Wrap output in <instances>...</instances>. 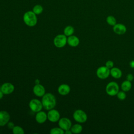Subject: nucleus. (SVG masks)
<instances>
[{
  "label": "nucleus",
  "instance_id": "nucleus-1",
  "mask_svg": "<svg viewBox=\"0 0 134 134\" xmlns=\"http://www.w3.org/2000/svg\"><path fill=\"white\" fill-rule=\"evenodd\" d=\"M43 107L46 110L54 108L56 105V98L51 93H46L42 97L41 100Z\"/></svg>",
  "mask_w": 134,
  "mask_h": 134
},
{
  "label": "nucleus",
  "instance_id": "nucleus-2",
  "mask_svg": "<svg viewBox=\"0 0 134 134\" xmlns=\"http://www.w3.org/2000/svg\"><path fill=\"white\" fill-rule=\"evenodd\" d=\"M37 15L32 11L26 12L23 16V20L25 24L29 27H34L37 23Z\"/></svg>",
  "mask_w": 134,
  "mask_h": 134
},
{
  "label": "nucleus",
  "instance_id": "nucleus-3",
  "mask_svg": "<svg viewBox=\"0 0 134 134\" xmlns=\"http://www.w3.org/2000/svg\"><path fill=\"white\" fill-rule=\"evenodd\" d=\"M119 87L118 84L116 82L114 81L109 82L107 84L105 88L106 93L110 96L116 95L119 92Z\"/></svg>",
  "mask_w": 134,
  "mask_h": 134
},
{
  "label": "nucleus",
  "instance_id": "nucleus-4",
  "mask_svg": "<svg viewBox=\"0 0 134 134\" xmlns=\"http://www.w3.org/2000/svg\"><path fill=\"white\" fill-rule=\"evenodd\" d=\"M74 119L79 123H84L87 119V114L81 109L76 110L73 115Z\"/></svg>",
  "mask_w": 134,
  "mask_h": 134
},
{
  "label": "nucleus",
  "instance_id": "nucleus-5",
  "mask_svg": "<svg viewBox=\"0 0 134 134\" xmlns=\"http://www.w3.org/2000/svg\"><path fill=\"white\" fill-rule=\"evenodd\" d=\"M96 73L99 79L104 80L107 79L110 75V69L106 66H101L97 68Z\"/></svg>",
  "mask_w": 134,
  "mask_h": 134
},
{
  "label": "nucleus",
  "instance_id": "nucleus-6",
  "mask_svg": "<svg viewBox=\"0 0 134 134\" xmlns=\"http://www.w3.org/2000/svg\"><path fill=\"white\" fill-rule=\"evenodd\" d=\"M53 43L56 47L62 48L67 43V38L65 35H58L54 38Z\"/></svg>",
  "mask_w": 134,
  "mask_h": 134
},
{
  "label": "nucleus",
  "instance_id": "nucleus-7",
  "mask_svg": "<svg viewBox=\"0 0 134 134\" xmlns=\"http://www.w3.org/2000/svg\"><path fill=\"white\" fill-rule=\"evenodd\" d=\"M29 106L30 109L35 113H37L40 111L43 107L42 102L37 99H31L29 102Z\"/></svg>",
  "mask_w": 134,
  "mask_h": 134
},
{
  "label": "nucleus",
  "instance_id": "nucleus-8",
  "mask_svg": "<svg viewBox=\"0 0 134 134\" xmlns=\"http://www.w3.org/2000/svg\"><path fill=\"white\" fill-rule=\"evenodd\" d=\"M60 117V115L59 112L53 108L49 110L47 114V118L50 121L52 122H55L59 121Z\"/></svg>",
  "mask_w": 134,
  "mask_h": 134
},
{
  "label": "nucleus",
  "instance_id": "nucleus-9",
  "mask_svg": "<svg viewBox=\"0 0 134 134\" xmlns=\"http://www.w3.org/2000/svg\"><path fill=\"white\" fill-rule=\"evenodd\" d=\"M58 125L59 127L65 131L70 129L72 126V122L71 120L66 117H63L59 120Z\"/></svg>",
  "mask_w": 134,
  "mask_h": 134
},
{
  "label": "nucleus",
  "instance_id": "nucleus-10",
  "mask_svg": "<svg viewBox=\"0 0 134 134\" xmlns=\"http://www.w3.org/2000/svg\"><path fill=\"white\" fill-rule=\"evenodd\" d=\"M15 90L14 85L10 83L6 82L2 84L1 87V90L4 94L8 95L12 93Z\"/></svg>",
  "mask_w": 134,
  "mask_h": 134
},
{
  "label": "nucleus",
  "instance_id": "nucleus-11",
  "mask_svg": "<svg viewBox=\"0 0 134 134\" xmlns=\"http://www.w3.org/2000/svg\"><path fill=\"white\" fill-rule=\"evenodd\" d=\"M113 29L114 32L116 34L119 35H124L127 31V28L125 26V25L120 23L116 24V25H115L113 26Z\"/></svg>",
  "mask_w": 134,
  "mask_h": 134
},
{
  "label": "nucleus",
  "instance_id": "nucleus-12",
  "mask_svg": "<svg viewBox=\"0 0 134 134\" xmlns=\"http://www.w3.org/2000/svg\"><path fill=\"white\" fill-rule=\"evenodd\" d=\"M10 120V115L5 110L0 111V126H4L6 125Z\"/></svg>",
  "mask_w": 134,
  "mask_h": 134
},
{
  "label": "nucleus",
  "instance_id": "nucleus-13",
  "mask_svg": "<svg viewBox=\"0 0 134 134\" xmlns=\"http://www.w3.org/2000/svg\"><path fill=\"white\" fill-rule=\"evenodd\" d=\"M33 92L38 97H42L45 94V88L40 84H36L33 87Z\"/></svg>",
  "mask_w": 134,
  "mask_h": 134
},
{
  "label": "nucleus",
  "instance_id": "nucleus-14",
  "mask_svg": "<svg viewBox=\"0 0 134 134\" xmlns=\"http://www.w3.org/2000/svg\"><path fill=\"white\" fill-rule=\"evenodd\" d=\"M67 43L71 47H75L79 44L80 40L77 37L74 35H71L69 36V37L67 38Z\"/></svg>",
  "mask_w": 134,
  "mask_h": 134
},
{
  "label": "nucleus",
  "instance_id": "nucleus-15",
  "mask_svg": "<svg viewBox=\"0 0 134 134\" xmlns=\"http://www.w3.org/2000/svg\"><path fill=\"white\" fill-rule=\"evenodd\" d=\"M36 120L39 124L44 123L47 119V114L42 111H39L37 112L36 115Z\"/></svg>",
  "mask_w": 134,
  "mask_h": 134
},
{
  "label": "nucleus",
  "instance_id": "nucleus-16",
  "mask_svg": "<svg viewBox=\"0 0 134 134\" xmlns=\"http://www.w3.org/2000/svg\"><path fill=\"white\" fill-rule=\"evenodd\" d=\"M58 93L61 95H66L70 92V87L66 84L60 85L58 88Z\"/></svg>",
  "mask_w": 134,
  "mask_h": 134
},
{
  "label": "nucleus",
  "instance_id": "nucleus-17",
  "mask_svg": "<svg viewBox=\"0 0 134 134\" xmlns=\"http://www.w3.org/2000/svg\"><path fill=\"white\" fill-rule=\"evenodd\" d=\"M110 75L114 79H119L122 76V72L120 69L113 67L110 69Z\"/></svg>",
  "mask_w": 134,
  "mask_h": 134
},
{
  "label": "nucleus",
  "instance_id": "nucleus-18",
  "mask_svg": "<svg viewBox=\"0 0 134 134\" xmlns=\"http://www.w3.org/2000/svg\"><path fill=\"white\" fill-rule=\"evenodd\" d=\"M132 85L130 81L128 80H125L122 82V83L121 84V88L122 91L124 92H128L130 90L131 88Z\"/></svg>",
  "mask_w": 134,
  "mask_h": 134
},
{
  "label": "nucleus",
  "instance_id": "nucleus-19",
  "mask_svg": "<svg viewBox=\"0 0 134 134\" xmlns=\"http://www.w3.org/2000/svg\"><path fill=\"white\" fill-rule=\"evenodd\" d=\"M70 130L73 133H80L82 132L83 130V127L80 124H76L71 126Z\"/></svg>",
  "mask_w": 134,
  "mask_h": 134
},
{
  "label": "nucleus",
  "instance_id": "nucleus-20",
  "mask_svg": "<svg viewBox=\"0 0 134 134\" xmlns=\"http://www.w3.org/2000/svg\"><path fill=\"white\" fill-rule=\"evenodd\" d=\"M64 35L66 36H70L73 35L74 32V29L72 26H68L64 29Z\"/></svg>",
  "mask_w": 134,
  "mask_h": 134
},
{
  "label": "nucleus",
  "instance_id": "nucleus-21",
  "mask_svg": "<svg viewBox=\"0 0 134 134\" xmlns=\"http://www.w3.org/2000/svg\"><path fill=\"white\" fill-rule=\"evenodd\" d=\"M106 22L109 25L112 26H114L115 25H116L117 24L116 18H115V17H114L113 16H111V15H109L107 17Z\"/></svg>",
  "mask_w": 134,
  "mask_h": 134
},
{
  "label": "nucleus",
  "instance_id": "nucleus-22",
  "mask_svg": "<svg viewBox=\"0 0 134 134\" xmlns=\"http://www.w3.org/2000/svg\"><path fill=\"white\" fill-rule=\"evenodd\" d=\"M43 7L39 4L36 5L32 8V12L36 15H39L43 12Z\"/></svg>",
  "mask_w": 134,
  "mask_h": 134
},
{
  "label": "nucleus",
  "instance_id": "nucleus-23",
  "mask_svg": "<svg viewBox=\"0 0 134 134\" xmlns=\"http://www.w3.org/2000/svg\"><path fill=\"white\" fill-rule=\"evenodd\" d=\"M50 133L51 134H63L64 133V130L60 127H55L50 130Z\"/></svg>",
  "mask_w": 134,
  "mask_h": 134
},
{
  "label": "nucleus",
  "instance_id": "nucleus-24",
  "mask_svg": "<svg viewBox=\"0 0 134 134\" xmlns=\"http://www.w3.org/2000/svg\"><path fill=\"white\" fill-rule=\"evenodd\" d=\"M12 130L14 134H24L25 133L24 129L19 126H15Z\"/></svg>",
  "mask_w": 134,
  "mask_h": 134
},
{
  "label": "nucleus",
  "instance_id": "nucleus-25",
  "mask_svg": "<svg viewBox=\"0 0 134 134\" xmlns=\"http://www.w3.org/2000/svg\"><path fill=\"white\" fill-rule=\"evenodd\" d=\"M116 96H117V98L120 100H123L126 98V94L125 92H124L123 91H119V92L117 93Z\"/></svg>",
  "mask_w": 134,
  "mask_h": 134
},
{
  "label": "nucleus",
  "instance_id": "nucleus-26",
  "mask_svg": "<svg viewBox=\"0 0 134 134\" xmlns=\"http://www.w3.org/2000/svg\"><path fill=\"white\" fill-rule=\"evenodd\" d=\"M105 66L109 69H111L112 68L114 67V62H113V61H112L111 60H108L106 62Z\"/></svg>",
  "mask_w": 134,
  "mask_h": 134
},
{
  "label": "nucleus",
  "instance_id": "nucleus-27",
  "mask_svg": "<svg viewBox=\"0 0 134 134\" xmlns=\"http://www.w3.org/2000/svg\"><path fill=\"white\" fill-rule=\"evenodd\" d=\"M126 80L131 82L133 80V74H131V73L128 74L127 75V76H126Z\"/></svg>",
  "mask_w": 134,
  "mask_h": 134
},
{
  "label": "nucleus",
  "instance_id": "nucleus-28",
  "mask_svg": "<svg viewBox=\"0 0 134 134\" xmlns=\"http://www.w3.org/2000/svg\"><path fill=\"white\" fill-rule=\"evenodd\" d=\"M7 124V127L10 129H13V128L15 127L14 124L13 122H12V121H9Z\"/></svg>",
  "mask_w": 134,
  "mask_h": 134
},
{
  "label": "nucleus",
  "instance_id": "nucleus-29",
  "mask_svg": "<svg viewBox=\"0 0 134 134\" xmlns=\"http://www.w3.org/2000/svg\"><path fill=\"white\" fill-rule=\"evenodd\" d=\"M129 66H130V68L134 69V60H131L129 62Z\"/></svg>",
  "mask_w": 134,
  "mask_h": 134
},
{
  "label": "nucleus",
  "instance_id": "nucleus-30",
  "mask_svg": "<svg viewBox=\"0 0 134 134\" xmlns=\"http://www.w3.org/2000/svg\"><path fill=\"white\" fill-rule=\"evenodd\" d=\"M64 133H65V134H71V133H72V131H71L70 129L65 130V132H64Z\"/></svg>",
  "mask_w": 134,
  "mask_h": 134
},
{
  "label": "nucleus",
  "instance_id": "nucleus-31",
  "mask_svg": "<svg viewBox=\"0 0 134 134\" xmlns=\"http://www.w3.org/2000/svg\"><path fill=\"white\" fill-rule=\"evenodd\" d=\"M3 93L2 92V91L1 90L0 91V99H2V98H3Z\"/></svg>",
  "mask_w": 134,
  "mask_h": 134
},
{
  "label": "nucleus",
  "instance_id": "nucleus-32",
  "mask_svg": "<svg viewBox=\"0 0 134 134\" xmlns=\"http://www.w3.org/2000/svg\"><path fill=\"white\" fill-rule=\"evenodd\" d=\"M39 82H40V81H39V80L38 79L36 80V81H35V83H36V84H39Z\"/></svg>",
  "mask_w": 134,
  "mask_h": 134
}]
</instances>
